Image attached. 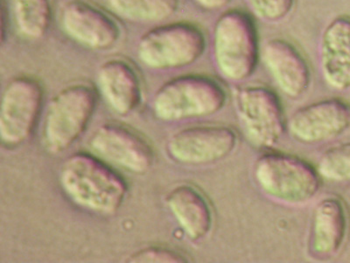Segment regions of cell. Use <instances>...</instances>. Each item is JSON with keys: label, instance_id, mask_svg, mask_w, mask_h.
<instances>
[{"label": "cell", "instance_id": "obj_1", "mask_svg": "<svg viewBox=\"0 0 350 263\" xmlns=\"http://www.w3.org/2000/svg\"><path fill=\"white\" fill-rule=\"evenodd\" d=\"M60 179L62 188L75 202L99 214L117 212L128 190L120 174L87 153H77L66 160Z\"/></svg>", "mask_w": 350, "mask_h": 263}, {"label": "cell", "instance_id": "obj_2", "mask_svg": "<svg viewBox=\"0 0 350 263\" xmlns=\"http://www.w3.org/2000/svg\"><path fill=\"white\" fill-rule=\"evenodd\" d=\"M212 49L215 67L225 79L242 82L252 77L261 49L251 15L237 8L224 12L215 22Z\"/></svg>", "mask_w": 350, "mask_h": 263}, {"label": "cell", "instance_id": "obj_3", "mask_svg": "<svg viewBox=\"0 0 350 263\" xmlns=\"http://www.w3.org/2000/svg\"><path fill=\"white\" fill-rule=\"evenodd\" d=\"M226 101V90L217 80L189 74L173 78L159 88L153 110L159 120L178 121L217 114Z\"/></svg>", "mask_w": 350, "mask_h": 263}, {"label": "cell", "instance_id": "obj_4", "mask_svg": "<svg viewBox=\"0 0 350 263\" xmlns=\"http://www.w3.org/2000/svg\"><path fill=\"white\" fill-rule=\"evenodd\" d=\"M206 45L205 34L197 25L189 21L172 22L144 34L137 45V55L150 68H183L201 58Z\"/></svg>", "mask_w": 350, "mask_h": 263}, {"label": "cell", "instance_id": "obj_5", "mask_svg": "<svg viewBox=\"0 0 350 263\" xmlns=\"http://www.w3.org/2000/svg\"><path fill=\"white\" fill-rule=\"evenodd\" d=\"M255 177L267 195L286 203L308 201L321 188L317 168L292 153H264L256 162Z\"/></svg>", "mask_w": 350, "mask_h": 263}, {"label": "cell", "instance_id": "obj_6", "mask_svg": "<svg viewBox=\"0 0 350 263\" xmlns=\"http://www.w3.org/2000/svg\"><path fill=\"white\" fill-rule=\"evenodd\" d=\"M96 90L87 84L68 86L51 99L46 112L44 140L50 153L68 149L85 131L96 106Z\"/></svg>", "mask_w": 350, "mask_h": 263}, {"label": "cell", "instance_id": "obj_7", "mask_svg": "<svg viewBox=\"0 0 350 263\" xmlns=\"http://www.w3.org/2000/svg\"><path fill=\"white\" fill-rule=\"evenodd\" d=\"M42 84L36 78L12 79L3 94L0 109V139L5 145L17 147L32 136L42 111Z\"/></svg>", "mask_w": 350, "mask_h": 263}, {"label": "cell", "instance_id": "obj_8", "mask_svg": "<svg viewBox=\"0 0 350 263\" xmlns=\"http://www.w3.org/2000/svg\"><path fill=\"white\" fill-rule=\"evenodd\" d=\"M237 108L247 134L256 146L270 148L284 131L282 103L279 95L264 86H246L237 97Z\"/></svg>", "mask_w": 350, "mask_h": 263}, {"label": "cell", "instance_id": "obj_9", "mask_svg": "<svg viewBox=\"0 0 350 263\" xmlns=\"http://www.w3.org/2000/svg\"><path fill=\"white\" fill-rule=\"evenodd\" d=\"M61 22L70 38L90 49H108L120 38V27L114 18L85 0L66 3Z\"/></svg>", "mask_w": 350, "mask_h": 263}, {"label": "cell", "instance_id": "obj_10", "mask_svg": "<svg viewBox=\"0 0 350 263\" xmlns=\"http://www.w3.org/2000/svg\"><path fill=\"white\" fill-rule=\"evenodd\" d=\"M237 136L225 126L186 128L175 134L168 150L176 161L186 164H206L220 161L235 149Z\"/></svg>", "mask_w": 350, "mask_h": 263}, {"label": "cell", "instance_id": "obj_11", "mask_svg": "<svg viewBox=\"0 0 350 263\" xmlns=\"http://www.w3.org/2000/svg\"><path fill=\"white\" fill-rule=\"evenodd\" d=\"M350 127V103L331 98L297 110L289 121L292 136L304 143L334 139Z\"/></svg>", "mask_w": 350, "mask_h": 263}, {"label": "cell", "instance_id": "obj_12", "mask_svg": "<svg viewBox=\"0 0 350 263\" xmlns=\"http://www.w3.org/2000/svg\"><path fill=\"white\" fill-rule=\"evenodd\" d=\"M90 145L103 158L135 173L148 171L154 159L148 140L120 124L103 125L93 134Z\"/></svg>", "mask_w": 350, "mask_h": 263}, {"label": "cell", "instance_id": "obj_13", "mask_svg": "<svg viewBox=\"0 0 350 263\" xmlns=\"http://www.w3.org/2000/svg\"><path fill=\"white\" fill-rule=\"evenodd\" d=\"M262 64L286 96L299 98L311 84L308 61L295 45L280 38L269 40L261 49Z\"/></svg>", "mask_w": 350, "mask_h": 263}, {"label": "cell", "instance_id": "obj_14", "mask_svg": "<svg viewBox=\"0 0 350 263\" xmlns=\"http://www.w3.org/2000/svg\"><path fill=\"white\" fill-rule=\"evenodd\" d=\"M321 76L336 90L350 89V16L339 15L327 25L320 40Z\"/></svg>", "mask_w": 350, "mask_h": 263}, {"label": "cell", "instance_id": "obj_15", "mask_svg": "<svg viewBox=\"0 0 350 263\" xmlns=\"http://www.w3.org/2000/svg\"><path fill=\"white\" fill-rule=\"evenodd\" d=\"M100 92L116 112L130 114L142 100V84L133 66L121 59H112L99 68Z\"/></svg>", "mask_w": 350, "mask_h": 263}, {"label": "cell", "instance_id": "obj_16", "mask_svg": "<svg viewBox=\"0 0 350 263\" xmlns=\"http://www.w3.org/2000/svg\"><path fill=\"white\" fill-rule=\"evenodd\" d=\"M167 205L190 239L198 240L208 236L213 216L207 199L196 188L181 186L168 194Z\"/></svg>", "mask_w": 350, "mask_h": 263}, {"label": "cell", "instance_id": "obj_17", "mask_svg": "<svg viewBox=\"0 0 350 263\" xmlns=\"http://www.w3.org/2000/svg\"><path fill=\"white\" fill-rule=\"evenodd\" d=\"M347 214L345 205L337 197H327L314 210L312 223V249L327 256L339 251L345 240Z\"/></svg>", "mask_w": 350, "mask_h": 263}, {"label": "cell", "instance_id": "obj_18", "mask_svg": "<svg viewBox=\"0 0 350 263\" xmlns=\"http://www.w3.org/2000/svg\"><path fill=\"white\" fill-rule=\"evenodd\" d=\"M18 33L28 40L42 38L51 26L52 0H12Z\"/></svg>", "mask_w": 350, "mask_h": 263}, {"label": "cell", "instance_id": "obj_19", "mask_svg": "<svg viewBox=\"0 0 350 263\" xmlns=\"http://www.w3.org/2000/svg\"><path fill=\"white\" fill-rule=\"evenodd\" d=\"M118 14L130 20L159 21L173 16L180 0H106Z\"/></svg>", "mask_w": 350, "mask_h": 263}, {"label": "cell", "instance_id": "obj_20", "mask_svg": "<svg viewBox=\"0 0 350 263\" xmlns=\"http://www.w3.org/2000/svg\"><path fill=\"white\" fill-rule=\"evenodd\" d=\"M321 177L336 181H350V142L327 150L318 164Z\"/></svg>", "mask_w": 350, "mask_h": 263}, {"label": "cell", "instance_id": "obj_21", "mask_svg": "<svg viewBox=\"0 0 350 263\" xmlns=\"http://www.w3.org/2000/svg\"><path fill=\"white\" fill-rule=\"evenodd\" d=\"M256 17L269 23L286 18L293 11L295 0H245Z\"/></svg>", "mask_w": 350, "mask_h": 263}, {"label": "cell", "instance_id": "obj_22", "mask_svg": "<svg viewBox=\"0 0 350 263\" xmlns=\"http://www.w3.org/2000/svg\"><path fill=\"white\" fill-rule=\"evenodd\" d=\"M130 262L142 263H183L187 258L174 249L163 247H149L134 253L129 259Z\"/></svg>", "mask_w": 350, "mask_h": 263}, {"label": "cell", "instance_id": "obj_23", "mask_svg": "<svg viewBox=\"0 0 350 263\" xmlns=\"http://www.w3.org/2000/svg\"><path fill=\"white\" fill-rule=\"evenodd\" d=\"M197 5L208 11H218L226 8L231 0H193Z\"/></svg>", "mask_w": 350, "mask_h": 263}]
</instances>
